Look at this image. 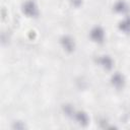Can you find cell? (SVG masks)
I'll return each instance as SVG.
<instances>
[{"label":"cell","instance_id":"cell-1","mask_svg":"<svg viewBox=\"0 0 130 130\" xmlns=\"http://www.w3.org/2000/svg\"><path fill=\"white\" fill-rule=\"evenodd\" d=\"M23 13H25L27 16L29 17H36L39 14V10H38V6L36 5V3L31 0L26 1L23 4Z\"/></svg>","mask_w":130,"mask_h":130},{"label":"cell","instance_id":"cell-2","mask_svg":"<svg viewBox=\"0 0 130 130\" xmlns=\"http://www.w3.org/2000/svg\"><path fill=\"white\" fill-rule=\"evenodd\" d=\"M90 37H91V39H92L94 42L102 43V42L104 41V38H105V32H104V30H103L102 27L96 26V27H94V28L91 30Z\"/></svg>","mask_w":130,"mask_h":130},{"label":"cell","instance_id":"cell-3","mask_svg":"<svg viewBox=\"0 0 130 130\" xmlns=\"http://www.w3.org/2000/svg\"><path fill=\"white\" fill-rule=\"evenodd\" d=\"M61 44H62L64 50H66L68 52H72L74 50V43H73L72 39H70L69 37H63L61 39Z\"/></svg>","mask_w":130,"mask_h":130},{"label":"cell","instance_id":"cell-4","mask_svg":"<svg viewBox=\"0 0 130 130\" xmlns=\"http://www.w3.org/2000/svg\"><path fill=\"white\" fill-rule=\"evenodd\" d=\"M112 83L115 87L121 88L124 85V77L120 73H116L112 76Z\"/></svg>","mask_w":130,"mask_h":130},{"label":"cell","instance_id":"cell-5","mask_svg":"<svg viewBox=\"0 0 130 130\" xmlns=\"http://www.w3.org/2000/svg\"><path fill=\"white\" fill-rule=\"evenodd\" d=\"M75 119L82 126H85L88 124V116L83 112H77L75 114Z\"/></svg>","mask_w":130,"mask_h":130},{"label":"cell","instance_id":"cell-6","mask_svg":"<svg viewBox=\"0 0 130 130\" xmlns=\"http://www.w3.org/2000/svg\"><path fill=\"white\" fill-rule=\"evenodd\" d=\"M99 62H100V64H101L103 67H105L106 69H111L112 66H113V60H112L109 56H103V57L99 60Z\"/></svg>","mask_w":130,"mask_h":130},{"label":"cell","instance_id":"cell-7","mask_svg":"<svg viewBox=\"0 0 130 130\" xmlns=\"http://www.w3.org/2000/svg\"><path fill=\"white\" fill-rule=\"evenodd\" d=\"M120 28L121 30L125 32H130V18H126L120 23Z\"/></svg>","mask_w":130,"mask_h":130},{"label":"cell","instance_id":"cell-8","mask_svg":"<svg viewBox=\"0 0 130 130\" xmlns=\"http://www.w3.org/2000/svg\"><path fill=\"white\" fill-rule=\"evenodd\" d=\"M115 10L118 12H125L127 10V6L123 1H120L118 3H116L115 5Z\"/></svg>","mask_w":130,"mask_h":130},{"label":"cell","instance_id":"cell-9","mask_svg":"<svg viewBox=\"0 0 130 130\" xmlns=\"http://www.w3.org/2000/svg\"><path fill=\"white\" fill-rule=\"evenodd\" d=\"M64 112L66 113V115H71L73 113V110L70 106H65L64 107Z\"/></svg>","mask_w":130,"mask_h":130},{"label":"cell","instance_id":"cell-10","mask_svg":"<svg viewBox=\"0 0 130 130\" xmlns=\"http://www.w3.org/2000/svg\"><path fill=\"white\" fill-rule=\"evenodd\" d=\"M70 2H71L74 6H76V7L80 6V4H81V0H70Z\"/></svg>","mask_w":130,"mask_h":130}]
</instances>
